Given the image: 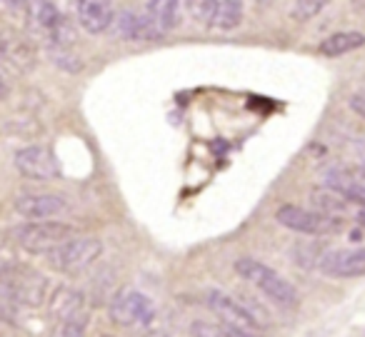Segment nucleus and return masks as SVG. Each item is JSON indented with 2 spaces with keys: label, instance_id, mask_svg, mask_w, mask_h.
Masks as SVG:
<instances>
[{
  "label": "nucleus",
  "instance_id": "9d476101",
  "mask_svg": "<svg viewBox=\"0 0 365 337\" xmlns=\"http://www.w3.org/2000/svg\"><path fill=\"white\" fill-rule=\"evenodd\" d=\"M26 18H28V26L36 36H41L43 41L51 43L56 31L61 28L63 23V13L58 11V6L53 0H26Z\"/></svg>",
  "mask_w": 365,
  "mask_h": 337
},
{
  "label": "nucleus",
  "instance_id": "473e14b6",
  "mask_svg": "<svg viewBox=\"0 0 365 337\" xmlns=\"http://www.w3.org/2000/svg\"><path fill=\"white\" fill-rule=\"evenodd\" d=\"M360 175H363V177H365V167H363V170H360Z\"/></svg>",
  "mask_w": 365,
  "mask_h": 337
},
{
  "label": "nucleus",
  "instance_id": "f8f14e48",
  "mask_svg": "<svg viewBox=\"0 0 365 337\" xmlns=\"http://www.w3.org/2000/svg\"><path fill=\"white\" fill-rule=\"evenodd\" d=\"M325 185L338 190L348 202L365 207V177L360 172L345 170V167H333L325 172Z\"/></svg>",
  "mask_w": 365,
  "mask_h": 337
},
{
  "label": "nucleus",
  "instance_id": "6ab92c4d",
  "mask_svg": "<svg viewBox=\"0 0 365 337\" xmlns=\"http://www.w3.org/2000/svg\"><path fill=\"white\" fill-rule=\"evenodd\" d=\"M363 46H365L363 33L348 31V33H335V36L325 38L318 51L328 58H340V56H348V53L358 51V48H363Z\"/></svg>",
  "mask_w": 365,
  "mask_h": 337
},
{
  "label": "nucleus",
  "instance_id": "39448f33",
  "mask_svg": "<svg viewBox=\"0 0 365 337\" xmlns=\"http://www.w3.org/2000/svg\"><path fill=\"white\" fill-rule=\"evenodd\" d=\"M108 315L115 325L120 327H135V325H148L155 317V305L148 295H143L140 290L125 287L110 300Z\"/></svg>",
  "mask_w": 365,
  "mask_h": 337
},
{
  "label": "nucleus",
  "instance_id": "412c9836",
  "mask_svg": "<svg viewBox=\"0 0 365 337\" xmlns=\"http://www.w3.org/2000/svg\"><path fill=\"white\" fill-rule=\"evenodd\" d=\"M51 58L58 68H63V71H68V73H81L83 71V61L66 46H51Z\"/></svg>",
  "mask_w": 365,
  "mask_h": 337
},
{
  "label": "nucleus",
  "instance_id": "a211bd4d",
  "mask_svg": "<svg viewBox=\"0 0 365 337\" xmlns=\"http://www.w3.org/2000/svg\"><path fill=\"white\" fill-rule=\"evenodd\" d=\"M310 200H313L315 210L323 212V215H330V217H343L350 205L338 190H333V187H328V185L313 187V190H310Z\"/></svg>",
  "mask_w": 365,
  "mask_h": 337
},
{
  "label": "nucleus",
  "instance_id": "2eb2a0df",
  "mask_svg": "<svg viewBox=\"0 0 365 337\" xmlns=\"http://www.w3.org/2000/svg\"><path fill=\"white\" fill-rule=\"evenodd\" d=\"M46 290H48V280L43 275H36V272H26L18 280L11 282V292L16 297V302L28 307H38L43 300H46Z\"/></svg>",
  "mask_w": 365,
  "mask_h": 337
},
{
  "label": "nucleus",
  "instance_id": "72a5a7b5",
  "mask_svg": "<svg viewBox=\"0 0 365 337\" xmlns=\"http://www.w3.org/2000/svg\"><path fill=\"white\" fill-rule=\"evenodd\" d=\"M103 337H110V335H103Z\"/></svg>",
  "mask_w": 365,
  "mask_h": 337
},
{
  "label": "nucleus",
  "instance_id": "b1692460",
  "mask_svg": "<svg viewBox=\"0 0 365 337\" xmlns=\"http://www.w3.org/2000/svg\"><path fill=\"white\" fill-rule=\"evenodd\" d=\"M86 330H88L86 315H76V317H71V320L61 322L56 337H86Z\"/></svg>",
  "mask_w": 365,
  "mask_h": 337
},
{
  "label": "nucleus",
  "instance_id": "393cba45",
  "mask_svg": "<svg viewBox=\"0 0 365 337\" xmlns=\"http://www.w3.org/2000/svg\"><path fill=\"white\" fill-rule=\"evenodd\" d=\"M190 335L193 337H228V325H225V322H193Z\"/></svg>",
  "mask_w": 365,
  "mask_h": 337
},
{
  "label": "nucleus",
  "instance_id": "2f4dec72",
  "mask_svg": "<svg viewBox=\"0 0 365 337\" xmlns=\"http://www.w3.org/2000/svg\"><path fill=\"white\" fill-rule=\"evenodd\" d=\"M358 222H360V225H365V210L358 212Z\"/></svg>",
  "mask_w": 365,
  "mask_h": 337
},
{
  "label": "nucleus",
  "instance_id": "4be33fe9",
  "mask_svg": "<svg viewBox=\"0 0 365 337\" xmlns=\"http://www.w3.org/2000/svg\"><path fill=\"white\" fill-rule=\"evenodd\" d=\"M218 0H185V11L195 23H210Z\"/></svg>",
  "mask_w": 365,
  "mask_h": 337
},
{
  "label": "nucleus",
  "instance_id": "bb28decb",
  "mask_svg": "<svg viewBox=\"0 0 365 337\" xmlns=\"http://www.w3.org/2000/svg\"><path fill=\"white\" fill-rule=\"evenodd\" d=\"M228 337H265L255 330H248V327H235V325H228Z\"/></svg>",
  "mask_w": 365,
  "mask_h": 337
},
{
  "label": "nucleus",
  "instance_id": "a878e982",
  "mask_svg": "<svg viewBox=\"0 0 365 337\" xmlns=\"http://www.w3.org/2000/svg\"><path fill=\"white\" fill-rule=\"evenodd\" d=\"M348 105H350V110H353L355 115H360L365 120V90L353 93V95H350V100H348Z\"/></svg>",
  "mask_w": 365,
  "mask_h": 337
},
{
  "label": "nucleus",
  "instance_id": "1a4fd4ad",
  "mask_svg": "<svg viewBox=\"0 0 365 337\" xmlns=\"http://www.w3.org/2000/svg\"><path fill=\"white\" fill-rule=\"evenodd\" d=\"M320 272L328 277H363L365 275V247L353 250H330L320 255Z\"/></svg>",
  "mask_w": 365,
  "mask_h": 337
},
{
  "label": "nucleus",
  "instance_id": "5701e85b",
  "mask_svg": "<svg viewBox=\"0 0 365 337\" xmlns=\"http://www.w3.org/2000/svg\"><path fill=\"white\" fill-rule=\"evenodd\" d=\"M330 0H295L293 6V18L300 23L305 21H313L318 13H323V8L328 6Z\"/></svg>",
  "mask_w": 365,
  "mask_h": 337
},
{
  "label": "nucleus",
  "instance_id": "dca6fc26",
  "mask_svg": "<svg viewBox=\"0 0 365 337\" xmlns=\"http://www.w3.org/2000/svg\"><path fill=\"white\" fill-rule=\"evenodd\" d=\"M83 310V295L78 290L68 285H61L58 290H53L51 300H48V312L56 322L71 320V317L81 315Z\"/></svg>",
  "mask_w": 365,
  "mask_h": 337
},
{
  "label": "nucleus",
  "instance_id": "ddd939ff",
  "mask_svg": "<svg viewBox=\"0 0 365 337\" xmlns=\"http://www.w3.org/2000/svg\"><path fill=\"white\" fill-rule=\"evenodd\" d=\"M0 58L18 73H28L33 66H36V53H33V46L26 41V38L16 36V33H6L0 36Z\"/></svg>",
  "mask_w": 365,
  "mask_h": 337
},
{
  "label": "nucleus",
  "instance_id": "20e7f679",
  "mask_svg": "<svg viewBox=\"0 0 365 337\" xmlns=\"http://www.w3.org/2000/svg\"><path fill=\"white\" fill-rule=\"evenodd\" d=\"M275 220L288 230L303 232V235H333L340 230V217L323 215V212L300 205H280L275 210Z\"/></svg>",
  "mask_w": 365,
  "mask_h": 337
},
{
  "label": "nucleus",
  "instance_id": "423d86ee",
  "mask_svg": "<svg viewBox=\"0 0 365 337\" xmlns=\"http://www.w3.org/2000/svg\"><path fill=\"white\" fill-rule=\"evenodd\" d=\"M16 162V170L21 172L23 177H31V180H56L61 175V165H58L56 152L48 145H28L21 147L13 157Z\"/></svg>",
  "mask_w": 365,
  "mask_h": 337
},
{
  "label": "nucleus",
  "instance_id": "f257e3e1",
  "mask_svg": "<svg viewBox=\"0 0 365 337\" xmlns=\"http://www.w3.org/2000/svg\"><path fill=\"white\" fill-rule=\"evenodd\" d=\"M235 272H238L243 280H248L250 285H255L260 292H263L268 300H273L275 305L280 307H298L300 302V295L288 280H285L280 272H275L273 267H268L265 262L255 260V257H240L235 262Z\"/></svg>",
  "mask_w": 365,
  "mask_h": 337
},
{
  "label": "nucleus",
  "instance_id": "c756f323",
  "mask_svg": "<svg viewBox=\"0 0 365 337\" xmlns=\"http://www.w3.org/2000/svg\"><path fill=\"white\" fill-rule=\"evenodd\" d=\"M145 337H168V335H165V332H160V330H150Z\"/></svg>",
  "mask_w": 365,
  "mask_h": 337
},
{
  "label": "nucleus",
  "instance_id": "7ed1b4c3",
  "mask_svg": "<svg viewBox=\"0 0 365 337\" xmlns=\"http://www.w3.org/2000/svg\"><path fill=\"white\" fill-rule=\"evenodd\" d=\"M103 255L101 237H71L61 247L48 252V262L61 275H81Z\"/></svg>",
  "mask_w": 365,
  "mask_h": 337
},
{
  "label": "nucleus",
  "instance_id": "cd10ccee",
  "mask_svg": "<svg viewBox=\"0 0 365 337\" xmlns=\"http://www.w3.org/2000/svg\"><path fill=\"white\" fill-rule=\"evenodd\" d=\"M8 95V83H6V78L0 76V98H6Z\"/></svg>",
  "mask_w": 365,
  "mask_h": 337
},
{
  "label": "nucleus",
  "instance_id": "7c9ffc66",
  "mask_svg": "<svg viewBox=\"0 0 365 337\" xmlns=\"http://www.w3.org/2000/svg\"><path fill=\"white\" fill-rule=\"evenodd\" d=\"M353 6L358 8V11H365V0H353Z\"/></svg>",
  "mask_w": 365,
  "mask_h": 337
},
{
  "label": "nucleus",
  "instance_id": "aec40b11",
  "mask_svg": "<svg viewBox=\"0 0 365 337\" xmlns=\"http://www.w3.org/2000/svg\"><path fill=\"white\" fill-rule=\"evenodd\" d=\"M243 23V0H218L208 26L218 31H235Z\"/></svg>",
  "mask_w": 365,
  "mask_h": 337
},
{
  "label": "nucleus",
  "instance_id": "f03ea898",
  "mask_svg": "<svg viewBox=\"0 0 365 337\" xmlns=\"http://www.w3.org/2000/svg\"><path fill=\"white\" fill-rule=\"evenodd\" d=\"M73 227L66 222H46V220H33L23 222V225L13 227L11 240L16 242L21 250L31 252V255H48L56 247H61L66 240L73 237Z\"/></svg>",
  "mask_w": 365,
  "mask_h": 337
},
{
  "label": "nucleus",
  "instance_id": "4468645a",
  "mask_svg": "<svg viewBox=\"0 0 365 337\" xmlns=\"http://www.w3.org/2000/svg\"><path fill=\"white\" fill-rule=\"evenodd\" d=\"M113 26H115V36L123 38V41H128V43L155 41V38H160L155 33V28L150 26L148 16H140V13H135V11L118 13L115 21H113Z\"/></svg>",
  "mask_w": 365,
  "mask_h": 337
},
{
  "label": "nucleus",
  "instance_id": "c85d7f7f",
  "mask_svg": "<svg viewBox=\"0 0 365 337\" xmlns=\"http://www.w3.org/2000/svg\"><path fill=\"white\" fill-rule=\"evenodd\" d=\"M11 8H18V6H26V0H6Z\"/></svg>",
  "mask_w": 365,
  "mask_h": 337
},
{
  "label": "nucleus",
  "instance_id": "6e6552de",
  "mask_svg": "<svg viewBox=\"0 0 365 337\" xmlns=\"http://www.w3.org/2000/svg\"><path fill=\"white\" fill-rule=\"evenodd\" d=\"M16 212L26 220H48V217H58L68 210L66 197L53 195V192H23L13 202Z\"/></svg>",
  "mask_w": 365,
  "mask_h": 337
},
{
  "label": "nucleus",
  "instance_id": "f3484780",
  "mask_svg": "<svg viewBox=\"0 0 365 337\" xmlns=\"http://www.w3.org/2000/svg\"><path fill=\"white\" fill-rule=\"evenodd\" d=\"M178 13H180V0H148L145 16L158 36H165L178 26Z\"/></svg>",
  "mask_w": 365,
  "mask_h": 337
},
{
  "label": "nucleus",
  "instance_id": "0eeeda50",
  "mask_svg": "<svg viewBox=\"0 0 365 337\" xmlns=\"http://www.w3.org/2000/svg\"><path fill=\"white\" fill-rule=\"evenodd\" d=\"M210 310L218 315L220 322L225 325H235V327H248V330H258L260 325H265L263 320H258L253 310H248L243 300H235L233 295L223 290H210L208 297H205Z\"/></svg>",
  "mask_w": 365,
  "mask_h": 337
},
{
  "label": "nucleus",
  "instance_id": "9b49d317",
  "mask_svg": "<svg viewBox=\"0 0 365 337\" xmlns=\"http://www.w3.org/2000/svg\"><path fill=\"white\" fill-rule=\"evenodd\" d=\"M76 18L78 26L91 36L106 33L115 21L110 0H76Z\"/></svg>",
  "mask_w": 365,
  "mask_h": 337
}]
</instances>
